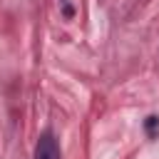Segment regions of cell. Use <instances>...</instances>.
<instances>
[{
	"label": "cell",
	"instance_id": "6da1fadb",
	"mask_svg": "<svg viewBox=\"0 0 159 159\" xmlns=\"http://www.w3.org/2000/svg\"><path fill=\"white\" fill-rule=\"evenodd\" d=\"M35 159H60V147H57V139L45 132L40 139H37V147H35Z\"/></svg>",
	"mask_w": 159,
	"mask_h": 159
},
{
	"label": "cell",
	"instance_id": "7a4b0ae2",
	"mask_svg": "<svg viewBox=\"0 0 159 159\" xmlns=\"http://www.w3.org/2000/svg\"><path fill=\"white\" fill-rule=\"evenodd\" d=\"M144 132H147V137H159V117L157 114H152V117H147L144 119Z\"/></svg>",
	"mask_w": 159,
	"mask_h": 159
}]
</instances>
